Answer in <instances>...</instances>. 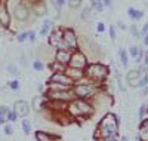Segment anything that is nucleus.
Segmentation results:
<instances>
[{"label": "nucleus", "instance_id": "nucleus-15", "mask_svg": "<svg viewBox=\"0 0 148 141\" xmlns=\"http://www.w3.org/2000/svg\"><path fill=\"white\" fill-rule=\"evenodd\" d=\"M59 137L53 135V134H49L46 131H37L36 132V140L37 141H56Z\"/></svg>", "mask_w": 148, "mask_h": 141}, {"label": "nucleus", "instance_id": "nucleus-47", "mask_svg": "<svg viewBox=\"0 0 148 141\" xmlns=\"http://www.w3.org/2000/svg\"><path fill=\"white\" fill-rule=\"evenodd\" d=\"M120 141H129V137H127V135H123V137L120 138Z\"/></svg>", "mask_w": 148, "mask_h": 141}, {"label": "nucleus", "instance_id": "nucleus-8", "mask_svg": "<svg viewBox=\"0 0 148 141\" xmlns=\"http://www.w3.org/2000/svg\"><path fill=\"white\" fill-rule=\"evenodd\" d=\"M14 111L16 113L18 118L25 119L28 116V113H30V104H28L25 100H18L15 102V106H14Z\"/></svg>", "mask_w": 148, "mask_h": 141}, {"label": "nucleus", "instance_id": "nucleus-35", "mask_svg": "<svg viewBox=\"0 0 148 141\" xmlns=\"http://www.w3.org/2000/svg\"><path fill=\"white\" fill-rule=\"evenodd\" d=\"M130 33H132V37H136V39L141 37V31L135 27V25H130Z\"/></svg>", "mask_w": 148, "mask_h": 141}, {"label": "nucleus", "instance_id": "nucleus-34", "mask_svg": "<svg viewBox=\"0 0 148 141\" xmlns=\"http://www.w3.org/2000/svg\"><path fill=\"white\" fill-rule=\"evenodd\" d=\"M8 120H9V122H16V120H18V116H16V113H15L14 110H9V113H8Z\"/></svg>", "mask_w": 148, "mask_h": 141}, {"label": "nucleus", "instance_id": "nucleus-44", "mask_svg": "<svg viewBox=\"0 0 148 141\" xmlns=\"http://www.w3.org/2000/svg\"><path fill=\"white\" fill-rule=\"evenodd\" d=\"M142 42H144V46H148V34L142 36Z\"/></svg>", "mask_w": 148, "mask_h": 141}, {"label": "nucleus", "instance_id": "nucleus-6", "mask_svg": "<svg viewBox=\"0 0 148 141\" xmlns=\"http://www.w3.org/2000/svg\"><path fill=\"white\" fill-rule=\"evenodd\" d=\"M46 97H47V100H51V101H62V102H71V101L76 100L74 92H73V88L68 89V91H58V92L47 91Z\"/></svg>", "mask_w": 148, "mask_h": 141}, {"label": "nucleus", "instance_id": "nucleus-27", "mask_svg": "<svg viewBox=\"0 0 148 141\" xmlns=\"http://www.w3.org/2000/svg\"><path fill=\"white\" fill-rule=\"evenodd\" d=\"M43 68H45V64H43V61H40V59H36V61L33 62V70H34V71H43Z\"/></svg>", "mask_w": 148, "mask_h": 141}, {"label": "nucleus", "instance_id": "nucleus-21", "mask_svg": "<svg viewBox=\"0 0 148 141\" xmlns=\"http://www.w3.org/2000/svg\"><path fill=\"white\" fill-rule=\"evenodd\" d=\"M127 15L130 17V19H139V18H142V12L141 10H138V9H135V8H129L127 9Z\"/></svg>", "mask_w": 148, "mask_h": 141}, {"label": "nucleus", "instance_id": "nucleus-41", "mask_svg": "<svg viewBox=\"0 0 148 141\" xmlns=\"http://www.w3.org/2000/svg\"><path fill=\"white\" fill-rule=\"evenodd\" d=\"M117 27H119L120 30H123V31L127 28V27H126V24H123V21H117Z\"/></svg>", "mask_w": 148, "mask_h": 141}, {"label": "nucleus", "instance_id": "nucleus-38", "mask_svg": "<svg viewBox=\"0 0 148 141\" xmlns=\"http://www.w3.org/2000/svg\"><path fill=\"white\" fill-rule=\"evenodd\" d=\"M27 39H28V33H21V34L18 36V42H19V43L25 42Z\"/></svg>", "mask_w": 148, "mask_h": 141}, {"label": "nucleus", "instance_id": "nucleus-39", "mask_svg": "<svg viewBox=\"0 0 148 141\" xmlns=\"http://www.w3.org/2000/svg\"><path fill=\"white\" fill-rule=\"evenodd\" d=\"M96 30H98V33H104L105 31V24L104 22H98L96 24Z\"/></svg>", "mask_w": 148, "mask_h": 141}, {"label": "nucleus", "instance_id": "nucleus-37", "mask_svg": "<svg viewBox=\"0 0 148 141\" xmlns=\"http://www.w3.org/2000/svg\"><path fill=\"white\" fill-rule=\"evenodd\" d=\"M110 39H111V40H116V39H117V34H116V28L113 27V25H111V27H110Z\"/></svg>", "mask_w": 148, "mask_h": 141}, {"label": "nucleus", "instance_id": "nucleus-5", "mask_svg": "<svg viewBox=\"0 0 148 141\" xmlns=\"http://www.w3.org/2000/svg\"><path fill=\"white\" fill-rule=\"evenodd\" d=\"M88 57H86L80 49L74 50V52L71 54V59H70V64L68 67H73V68H80V70H84L86 67H88Z\"/></svg>", "mask_w": 148, "mask_h": 141}, {"label": "nucleus", "instance_id": "nucleus-2", "mask_svg": "<svg viewBox=\"0 0 148 141\" xmlns=\"http://www.w3.org/2000/svg\"><path fill=\"white\" fill-rule=\"evenodd\" d=\"M73 118H84V119H89L95 114V107L92 104V101L89 100H80L76 98L74 101H71L68 104V110H67Z\"/></svg>", "mask_w": 148, "mask_h": 141}, {"label": "nucleus", "instance_id": "nucleus-36", "mask_svg": "<svg viewBox=\"0 0 148 141\" xmlns=\"http://www.w3.org/2000/svg\"><path fill=\"white\" fill-rule=\"evenodd\" d=\"M98 141H120V140H119V135H113V137H104V138H99Z\"/></svg>", "mask_w": 148, "mask_h": 141}, {"label": "nucleus", "instance_id": "nucleus-26", "mask_svg": "<svg viewBox=\"0 0 148 141\" xmlns=\"http://www.w3.org/2000/svg\"><path fill=\"white\" fill-rule=\"evenodd\" d=\"M92 8H84L83 9V12H82V19L83 21H89L90 18H92Z\"/></svg>", "mask_w": 148, "mask_h": 141}, {"label": "nucleus", "instance_id": "nucleus-10", "mask_svg": "<svg viewBox=\"0 0 148 141\" xmlns=\"http://www.w3.org/2000/svg\"><path fill=\"white\" fill-rule=\"evenodd\" d=\"M65 74L68 76V77L76 83L79 80H82L83 77H86L84 76V70H80V68H73V67H67L65 68Z\"/></svg>", "mask_w": 148, "mask_h": 141}, {"label": "nucleus", "instance_id": "nucleus-42", "mask_svg": "<svg viewBox=\"0 0 148 141\" xmlns=\"http://www.w3.org/2000/svg\"><path fill=\"white\" fill-rule=\"evenodd\" d=\"M139 95H141V97H148V86L142 88V92H141Z\"/></svg>", "mask_w": 148, "mask_h": 141}, {"label": "nucleus", "instance_id": "nucleus-32", "mask_svg": "<svg viewBox=\"0 0 148 141\" xmlns=\"http://www.w3.org/2000/svg\"><path fill=\"white\" fill-rule=\"evenodd\" d=\"M8 86L12 89V91H19V86H21V85H19L18 80H10V82L8 83Z\"/></svg>", "mask_w": 148, "mask_h": 141}, {"label": "nucleus", "instance_id": "nucleus-11", "mask_svg": "<svg viewBox=\"0 0 148 141\" xmlns=\"http://www.w3.org/2000/svg\"><path fill=\"white\" fill-rule=\"evenodd\" d=\"M71 50H56L55 52V61L61 62L62 66L68 67V64H70V59H71Z\"/></svg>", "mask_w": 148, "mask_h": 141}, {"label": "nucleus", "instance_id": "nucleus-16", "mask_svg": "<svg viewBox=\"0 0 148 141\" xmlns=\"http://www.w3.org/2000/svg\"><path fill=\"white\" fill-rule=\"evenodd\" d=\"M119 59H120L121 67H125V70H126V68H127V66H129V54H127L123 48H120V49H119Z\"/></svg>", "mask_w": 148, "mask_h": 141}, {"label": "nucleus", "instance_id": "nucleus-45", "mask_svg": "<svg viewBox=\"0 0 148 141\" xmlns=\"http://www.w3.org/2000/svg\"><path fill=\"white\" fill-rule=\"evenodd\" d=\"M104 6H111V0H101Z\"/></svg>", "mask_w": 148, "mask_h": 141}, {"label": "nucleus", "instance_id": "nucleus-24", "mask_svg": "<svg viewBox=\"0 0 148 141\" xmlns=\"http://www.w3.org/2000/svg\"><path fill=\"white\" fill-rule=\"evenodd\" d=\"M31 128H33V125H31V122H30L28 119H22V132H24V134L30 135Z\"/></svg>", "mask_w": 148, "mask_h": 141}, {"label": "nucleus", "instance_id": "nucleus-43", "mask_svg": "<svg viewBox=\"0 0 148 141\" xmlns=\"http://www.w3.org/2000/svg\"><path fill=\"white\" fill-rule=\"evenodd\" d=\"M28 39H30V42H34V39H36V33L34 31H30L28 33Z\"/></svg>", "mask_w": 148, "mask_h": 141}, {"label": "nucleus", "instance_id": "nucleus-25", "mask_svg": "<svg viewBox=\"0 0 148 141\" xmlns=\"http://www.w3.org/2000/svg\"><path fill=\"white\" fill-rule=\"evenodd\" d=\"M116 83H117L119 91H120L121 94H126V92H127V88H126L125 82H123V77H116Z\"/></svg>", "mask_w": 148, "mask_h": 141}, {"label": "nucleus", "instance_id": "nucleus-31", "mask_svg": "<svg viewBox=\"0 0 148 141\" xmlns=\"http://www.w3.org/2000/svg\"><path fill=\"white\" fill-rule=\"evenodd\" d=\"M3 134L5 135H12V134H14V126H12L10 123L3 125Z\"/></svg>", "mask_w": 148, "mask_h": 141}, {"label": "nucleus", "instance_id": "nucleus-3", "mask_svg": "<svg viewBox=\"0 0 148 141\" xmlns=\"http://www.w3.org/2000/svg\"><path fill=\"white\" fill-rule=\"evenodd\" d=\"M84 76L92 83L101 86L110 76V68L101 62H89L88 67L84 68Z\"/></svg>", "mask_w": 148, "mask_h": 141}, {"label": "nucleus", "instance_id": "nucleus-1", "mask_svg": "<svg viewBox=\"0 0 148 141\" xmlns=\"http://www.w3.org/2000/svg\"><path fill=\"white\" fill-rule=\"evenodd\" d=\"M119 126H120V119L117 114L108 113L104 118H101L99 125H98L96 131H95V138L99 140L104 137H113L119 135Z\"/></svg>", "mask_w": 148, "mask_h": 141}, {"label": "nucleus", "instance_id": "nucleus-28", "mask_svg": "<svg viewBox=\"0 0 148 141\" xmlns=\"http://www.w3.org/2000/svg\"><path fill=\"white\" fill-rule=\"evenodd\" d=\"M139 50H141V49H139L138 46L132 45V46L129 48V55H130V58H133V59L136 58V57H138V54H139Z\"/></svg>", "mask_w": 148, "mask_h": 141}, {"label": "nucleus", "instance_id": "nucleus-33", "mask_svg": "<svg viewBox=\"0 0 148 141\" xmlns=\"http://www.w3.org/2000/svg\"><path fill=\"white\" fill-rule=\"evenodd\" d=\"M68 6L71 9H76V8L82 6V0H68Z\"/></svg>", "mask_w": 148, "mask_h": 141}, {"label": "nucleus", "instance_id": "nucleus-22", "mask_svg": "<svg viewBox=\"0 0 148 141\" xmlns=\"http://www.w3.org/2000/svg\"><path fill=\"white\" fill-rule=\"evenodd\" d=\"M6 70H8V73L12 74V76H18V77H19V74H21V70H19V67L16 66V64H8Z\"/></svg>", "mask_w": 148, "mask_h": 141}, {"label": "nucleus", "instance_id": "nucleus-12", "mask_svg": "<svg viewBox=\"0 0 148 141\" xmlns=\"http://www.w3.org/2000/svg\"><path fill=\"white\" fill-rule=\"evenodd\" d=\"M31 106H33V110H34V111L42 113V110L46 107V100H45V97H42V95H36V97H33V100H31Z\"/></svg>", "mask_w": 148, "mask_h": 141}, {"label": "nucleus", "instance_id": "nucleus-13", "mask_svg": "<svg viewBox=\"0 0 148 141\" xmlns=\"http://www.w3.org/2000/svg\"><path fill=\"white\" fill-rule=\"evenodd\" d=\"M14 15L18 21H25L28 18V10L24 5H16L15 9H14Z\"/></svg>", "mask_w": 148, "mask_h": 141}, {"label": "nucleus", "instance_id": "nucleus-46", "mask_svg": "<svg viewBox=\"0 0 148 141\" xmlns=\"http://www.w3.org/2000/svg\"><path fill=\"white\" fill-rule=\"evenodd\" d=\"M64 3H65V0H56V5H58L59 8H61V6H62Z\"/></svg>", "mask_w": 148, "mask_h": 141}, {"label": "nucleus", "instance_id": "nucleus-30", "mask_svg": "<svg viewBox=\"0 0 148 141\" xmlns=\"http://www.w3.org/2000/svg\"><path fill=\"white\" fill-rule=\"evenodd\" d=\"M138 131H148V118L139 120V125H138Z\"/></svg>", "mask_w": 148, "mask_h": 141}, {"label": "nucleus", "instance_id": "nucleus-29", "mask_svg": "<svg viewBox=\"0 0 148 141\" xmlns=\"http://www.w3.org/2000/svg\"><path fill=\"white\" fill-rule=\"evenodd\" d=\"M145 86H148V73H145L142 77H141V80L138 82V86H136V88L142 89V88H145Z\"/></svg>", "mask_w": 148, "mask_h": 141}, {"label": "nucleus", "instance_id": "nucleus-17", "mask_svg": "<svg viewBox=\"0 0 148 141\" xmlns=\"http://www.w3.org/2000/svg\"><path fill=\"white\" fill-rule=\"evenodd\" d=\"M0 24H2L3 27H8L9 25V14H8V10H6L3 3L0 5Z\"/></svg>", "mask_w": 148, "mask_h": 141}, {"label": "nucleus", "instance_id": "nucleus-7", "mask_svg": "<svg viewBox=\"0 0 148 141\" xmlns=\"http://www.w3.org/2000/svg\"><path fill=\"white\" fill-rule=\"evenodd\" d=\"M62 40L68 45V48L71 49V52H74V50L79 49V40H77V34L74 33L73 30L67 28L62 34Z\"/></svg>", "mask_w": 148, "mask_h": 141}, {"label": "nucleus", "instance_id": "nucleus-14", "mask_svg": "<svg viewBox=\"0 0 148 141\" xmlns=\"http://www.w3.org/2000/svg\"><path fill=\"white\" fill-rule=\"evenodd\" d=\"M62 34L64 31L62 30H56V31H52V36H51V39H49V45H51L52 48H58L59 43L62 42Z\"/></svg>", "mask_w": 148, "mask_h": 141}, {"label": "nucleus", "instance_id": "nucleus-19", "mask_svg": "<svg viewBox=\"0 0 148 141\" xmlns=\"http://www.w3.org/2000/svg\"><path fill=\"white\" fill-rule=\"evenodd\" d=\"M145 118H148V104L147 102H142L139 106V110H138V119L142 120Z\"/></svg>", "mask_w": 148, "mask_h": 141}, {"label": "nucleus", "instance_id": "nucleus-23", "mask_svg": "<svg viewBox=\"0 0 148 141\" xmlns=\"http://www.w3.org/2000/svg\"><path fill=\"white\" fill-rule=\"evenodd\" d=\"M8 113H9V109L8 107H0V125H6Z\"/></svg>", "mask_w": 148, "mask_h": 141}, {"label": "nucleus", "instance_id": "nucleus-18", "mask_svg": "<svg viewBox=\"0 0 148 141\" xmlns=\"http://www.w3.org/2000/svg\"><path fill=\"white\" fill-rule=\"evenodd\" d=\"M52 28H53V22H52L51 19H46V21L43 22V25H42V28H40V34H42V36H46Z\"/></svg>", "mask_w": 148, "mask_h": 141}, {"label": "nucleus", "instance_id": "nucleus-9", "mask_svg": "<svg viewBox=\"0 0 148 141\" xmlns=\"http://www.w3.org/2000/svg\"><path fill=\"white\" fill-rule=\"evenodd\" d=\"M49 82H52V83H59V85H65V86H70V88L74 86V82L68 77L65 73H52Z\"/></svg>", "mask_w": 148, "mask_h": 141}, {"label": "nucleus", "instance_id": "nucleus-20", "mask_svg": "<svg viewBox=\"0 0 148 141\" xmlns=\"http://www.w3.org/2000/svg\"><path fill=\"white\" fill-rule=\"evenodd\" d=\"M65 66H62L61 62H58V61H55L53 59V62L51 64V70H52V73H65Z\"/></svg>", "mask_w": 148, "mask_h": 141}, {"label": "nucleus", "instance_id": "nucleus-4", "mask_svg": "<svg viewBox=\"0 0 148 141\" xmlns=\"http://www.w3.org/2000/svg\"><path fill=\"white\" fill-rule=\"evenodd\" d=\"M101 91V86H98L95 83H74L73 92L76 98L80 100H92L98 92Z\"/></svg>", "mask_w": 148, "mask_h": 141}, {"label": "nucleus", "instance_id": "nucleus-40", "mask_svg": "<svg viewBox=\"0 0 148 141\" xmlns=\"http://www.w3.org/2000/svg\"><path fill=\"white\" fill-rule=\"evenodd\" d=\"M145 34H148V22H145V25H144L142 30H141V37L145 36Z\"/></svg>", "mask_w": 148, "mask_h": 141}]
</instances>
